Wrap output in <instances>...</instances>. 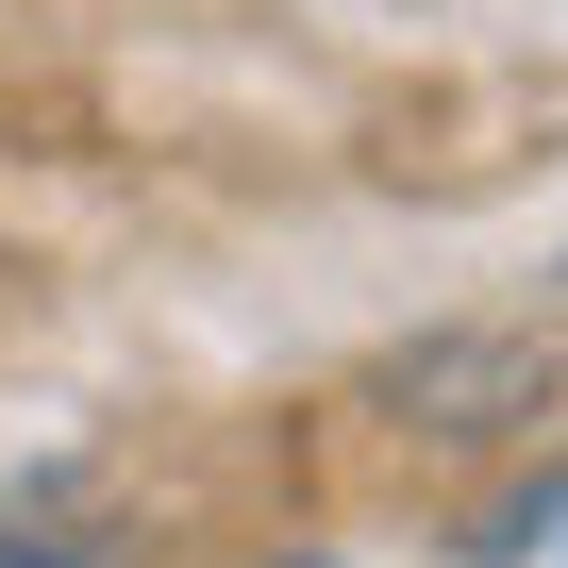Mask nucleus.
<instances>
[{
  "label": "nucleus",
  "mask_w": 568,
  "mask_h": 568,
  "mask_svg": "<svg viewBox=\"0 0 568 568\" xmlns=\"http://www.w3.org/2000/svg\"><path fill=\"white\" fill-rule=\"evenodd\" d=\"M368 402H385L402 435H435V452H485V435L551 418V352H535V335H418V352H385Z\"/></svg>",
  "instance_id": "f257e3e1"
},
{
  "label": "nucleus",
  "mask_w": 568,
  "mask_h": 568,
  "mask_svg": "<svg viewBox=\"0 0 568 568\" xmlns=\"http://www.w3.org/2000/svg\"><path fill=\"white\" fill-rule=\"evenodd\" d=\"M0 568H101V551H68V535H18V518H0Z\"/></svg>",
  "instance_id": "f03ea898"
},
{
  "label": "nucleus",
  "mask_w": 568,
  "mask_h": 568,
  "mask_svg": "<svg viewBox=\"0 0 568 568\" xmlns=\"http://www.w3.org/2000/svg\"><path fill=\"white\" fill-rule=\"evenodd\" d=\"M284 568H335V551H284Z\"/></svg>",
  "instance_id": "7ed1b4c3"
}]
</instances>
